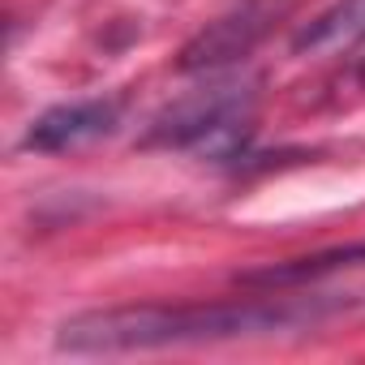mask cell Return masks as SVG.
I'll use <instances>...</instances> for the list:
<instances>
[{"mask_svg":"<svg viewBox=\"0 0 365 365\" xmlns=\"http://www.w3.org/2000/svg\"><path fill=\"white\" fill-rule=\"evenodd\" d=\"M284 14V0H245V5L228 9L224 18L207 22L185 48H180V69L185 73H211L224 69L232 61H245L262 35L271 31V22Z\"/></svg>","mask_w":365,"mask_h":365,"instance_id":"3","label":"cell"},{"mask_svg":"<svg viewBox=\"0 0 365 365\" xmlns=\"http://www.w3.org/2000/svg\"><path fill=\"white\" fill-rule=\"evenodd\" d=\"M120 125V103L116 99H82V103H61L48 108L22 138L26 150H43V155H65L78 150L95 138H108Z\"/></svg>","mask_w":365,"mask_h":365,"instance_id":"4","label":"cell"},{"mask_svg":"<svg viewBox=\"0 0 365 365\" xmlns=\"http://www.w3.org/2000/svg\"><path fill=\"white\" fill-rule=\"evenodd\" d=\"M365 258V241L356 245H344V250H327V254H314V258H292L284 267H267V271H250L245 284H301V279H314L322 271H335V267H348V262H361Z\"/></svg>","mask_w":365,"mask_h":365,"instance_id":"6","label":"cell"},{"mask_svg":"<svg viewBox=\"0 0 365 365\" xmlns=\"http://www.w3.org/2000/svg\"><path fill=\"white\" fill-rule=\"evenodd\" d=\"M348 309V301L327 297H250V301H202V305H120L91 309L56 331L61 352L78 356H116V352H155L185 344H224V339H258L279 331H305Z\"/></svg>","mask_w":365,"mask_h":365,"instance_id":"1","label":"cell"},{"mask_svg":"<svg viewBox=\"0 0 365 365\" xmlns=\"http://www.w3.org/2000/svg\"><path fill=\"white\" fill-rule=\"evenodd\" d=\"M245 129H250V95H241L237 86H215V91H202L194 99H180L176 108H168L150 125L146 142L228 155L245 138Z\"/></svg>","mask_w":365,"mask_h":365,"instance_id":"2","label":"cell"},{"mask_svg":"<svg viewBox=\"0 0 365 365\" xmlns=\"http://www.w3.org/2000/svg\"><path fill=\"white\" fill-rule=\"evenodd\" d=\"M365 43V0H335L292 35L297 56H339Z\"/></svg>","mask_w":365,"mask_h":365,"instance_id":"5","label":"cell"}]
</instances>
